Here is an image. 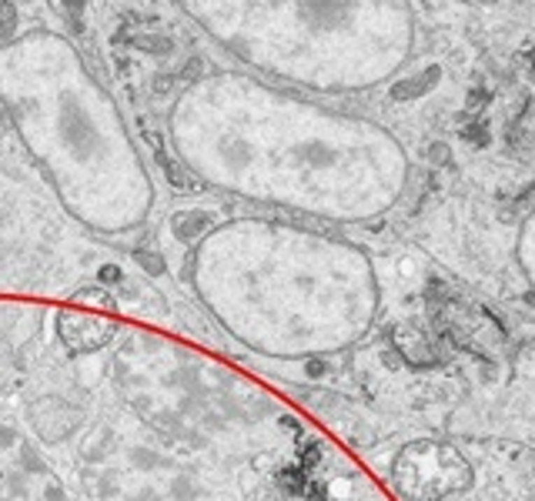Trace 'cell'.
Listing matches in <instances>:
<instances>
[{"label":"cell","mask_w":535,"mask_h":501,"mask_svg":"<svg viewBox=\"0 0 535 501\" xmlns=\"http://www.w3.org/2000/svg\"><path fill=\"white\" fill-rule=\"evenodd\" d=\"M395 334H401V337H408V344H401V348H398V351H405V354H408L412 361H418V365H435V361H438L435 354H428V351H431V344H428V341H425V337H422V334L408 331V328H398Z\"/></svg>","instance_id":"obj_3"},{"label":"cell","mask_w":535,"mask_h":501,"mask_svg":"<svg viewBox=\"0 0 535 501\" xmlns=\"http://www.w3.org/2000/svg\"><path fill=\"white\" fill-rule=\"evenodd\" d=\"M431 80H438V67H428L422 77H415V80H405V84L392 87V97H395V101H408V97H418V94H425L428 87H431Z\"/></svg>","instance_id":"obj_4"},{"label":"cell","mask_w":535,"mask_h":501,"mask_svg":"<svg viewBox=\"0 0 535 501\" xmlns=\"http://www.w3.org/2000/svg\"><path fill=\"white\" fill-rule=\"evenodd\" d=\"M204 224H208V214H178V217H174V234H178L181 241H191Z\"/></svg>","instance_id":"obj_5"},{"label":"cell","mask_w":535,"mask_h":501,"mask_svg":"<svg viewBox=\"0 0 535 501\" xmlns=\"http://www.w3.org/2000/svg\"><path fill=\"white\" fill-rule=\"evenodd\" d=\"M31 425L44 441H61L80 425V411L64 398H41L31 408Z\"/></svg>","instance_id":"obj_2"},{"label":"cell","mask_w":535,"mask_h":501,"mask_svg":"<svg viewBox=\"0 0 535 501\" xmlns=\"http://www.w3.org/2000/svg\"><path fill=\"white\" fill-rule=\"evenodd\" d=\"M428 157H431L435 164H445V161H448V147H445V144H431V151H428Z\"/></svg>","instance_id":"obj_7"},{"label":"cell","mask_w":535,"mask_h":501,"mask_svg":"<svg viewBox=\"0 0 535 501\" xmlns=\"http://www.w3.org/2000/svg\"><path fill=\"white\" fill-rule=\"evenodd\" d=\"M465 137H469V140H475V144H482V140H485V131H482V127H469V131H465Z\"/></svg>","instance_id":"obj_8"},{"label":"cell","mask_w":535,"mask_h":501,"mask_svg":"<svg viewBox=\"0 0 535 501\" xmlns=\"http://www.w3.org/2000/svg\"><path fill=\"white\" fill-rule=\"evenodd\" d=\"M14 31H17V10L0 3V37H10Z\"/></svg>","instance_id":"obj_6"},{"label":"cell","mask_w":535,"mask_h":501,"mask_svg":"<svg viewBox=\"0 0 535 501\" xmlns=\"http://www.w3.org/2000/svg\"><path fill=\"white\" fill-rule=\"evenodd\" d=\"M117 324L110 318L91 314V311H64L57 318V334L71 351L84 354V351H97L104 348L107 341H114Z\"/></svg>","instance_id":"obj_1"}]
</instances>
